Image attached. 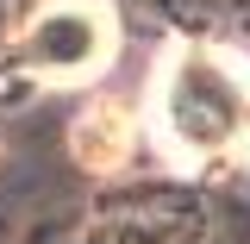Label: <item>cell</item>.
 <instances>
[{
    "mask_svg": "<svg viewBox=\"0 0 250 244\" xmlns=\"http://www.w3.org/2000/svg\"><path fill=\"white\" fill-rule=\"evenodd\" d=\"M144 132L175 169H213L250 151V63L207 38H175L144 94Z\"/></svg>",
    "mask_w": 250,
    "mask_h": 244,
    "instance_id": "cell-1",
    "label": "cell"
},
{
    "mask_svg": "<svg viewBox=\"0 0 250 244\" xmlns=\"http://www.w3.org/2000/svg\"><path fill=\"white\" fill-rule=\"evenodd\" d=\"M13 57L44 88H94L119 57V13L113 0H38L13 31Z\"/></svg>",
    "mask_w": 250,
    "mask_h": 244,
    "instance_id": "cell-2",
    "label": "cell"
},
{
    "mask_svg": "<svg viewBox=\"0 0 250 244\" xmlns=\"http://www.w3.org/2000/svg\"><path fill=\"white\" fill-rule=\"evenodd\" d=\"M138 132H144V119H138L131 107H119V100H94L88 113L75 119V156H82L88 169H100V176H113V169L131 163Z\"/></svg>",
    "mask_w": 250,
    "mask_h": 244,
    "instance_id": "cell-3",
    "label": "cell"
}]
</instances>
